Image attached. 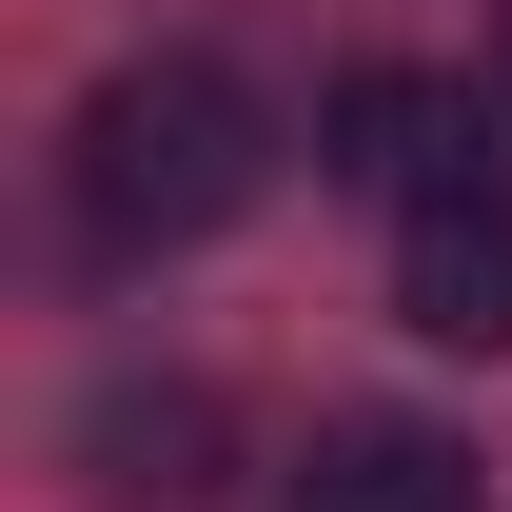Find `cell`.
<instances>
[{"label":"cell","instance_id":"7a4b0ae2","mask_svg":"<svg viewBox=\"0 0 512 512\" xmlns=\"http://www.w3.org/2000/svg\"><path fill=\"white\" fill-rule=\"evenodd\" d=\"M316 178H355V197H453V178H493V119H473V79H434V60H355L316 99Z\"/></svg>","mask_w":512,"mask_h":512},{"label":"cell","instance_id":"6da1fadb","mask_svg":"<svg viewBox=\"0 0 512 512\" xmlns=\"http://www.w3.org/2000/svg\"><path fill=\"white\" fill-rule=\"evenodd\" d=\"M60 178H79V237L99 256H178V237H217V217L276 178V119H256L237 60H119L79 99Z\"/></svg>","mask_w":512,"mask_h":512},{"label":"cell","instance_id":"5b68a950","mask_svg":"<svg viewBox=\"0 0 512 512\" xmlns=\"http://www.w3.org/2000/svg\"><path fill=\"white\" fill-rule=\"evenodd\" d=\"M296 512H493V453L434 434V414H335L296 453Z\"/></svg>","mask_w":512,"mask_h":512},{"label":"cell","instance_id":"277c9868","mask_svg":"<svg viewBox=\"0 0 512 512\" xmlns=\"http://www.w3.org/2000/svg\"><path fill=\"white\" fill-rule=\"evenodd\" d=\"M394 316L434 335V355H512V158L453 178V197H414V237H394Z\"/></svg>","mask_w":512,"mask_h":512},{"label":"cell","instance_id":"3957f363","mask_svg":"<svg viewBox=\"0 0 512 512\" xmlns=\"http://www.w3.org/2000/svg\"><path fill=\"white\" fill-rule=\"evenodd\" d=\"M79 493L99 512H217L237 493V414L197 375H99L79 394Z\"/></svg>","mask_w":512,"mask_h":512}]
</instances>
